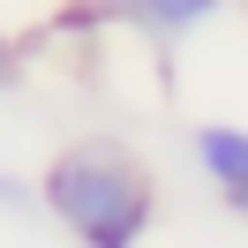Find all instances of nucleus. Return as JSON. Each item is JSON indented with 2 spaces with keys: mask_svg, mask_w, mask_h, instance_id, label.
I'll list each match as a JSON object with an SVG mask.
<instances>
[{
  "mask_svg": "<svg viewBox=\"0 0 248 248\" xmlns=\"http://www.w3.org/2000/svg\"><path fill=\"white\" fill-rule=\"evenodd\" d=\"M0 76H8V53H0Z\"/></svg>",
  "mask_w": 248,
  "mask_h": 248,
  "instance_id": "nucleus-6",
  "label": "nucleus"
},
{
  "mask_svg": "<svg viewBox=\"0 0 248 248\" xmlns=\"http://www.w3.org/2000/svg\"><path fill=\"white\" fill-rule=\"evenodd\" d=\"M46 203L83 248H136L158 218V188L136 151L121 143H76L46 166Z\"/></svg>",
  "mask_w": 248,
  "mask_h": 248,
  "instance_id": "nucleus-1",
  "label": "nucleus"
},
{
  "mask_svg": "<svg viewBox=\"0 0 248 248\" xmlns=\"http://www.w3.org/2000/svg\"><path fill=\"white\" fill-rule=\"evenodd\" d=\"M226 203H233V211L248 218V181H241V188H226Z\"/></svg>",
  "mask_w": 248,
  "mask_h": 248,
  "instance_id": "nucleus-4",
  "label": "nucleus"
},
{
  "mask_svg": "<svg viewBox=\"0 0 248 248\" xmlns=\"http://www.w3.org/2000/svg\"><path fill=\"white\" fill-rule=\"evenodd\" d=\"M98 8H128V0H98Z\"/></svg>",
  "mask_w": 248,
  "mask_h": 248,
  "instance_id": "nucleus-5",
  "label": "nucleus"
},
{
  "mask_svg": "<svg viewBox=\"0 0 248 248\" xmlns=\"http://www.w3.org/2000/svg\"><path fill=\"white\" fill-rule=\"evenodd\" d=\"M196 158H203V173H211L218 188H241L248 181V136H241V128H203Z\"/></svg>",
  "mask_w": 248,
  "mask_h": 248,
  "instance_id": "nucleus-2",
  "label": "nucleus"
},
{
  "mask_svg": "<svg viewBox=\"0 0 248 248\" xmlns=\"http://www.w3.org/2000/svg\"><path fill=\"white\" fill-rule=\"evenodd\" d=\"M128 8H136V23L143 31H196L203 16H218V8H226V0H128Z\"/></svg>",
  "mask_w": 248,
  "mask_h": 248,
  "instance_id": "nucleus-3",
  "label": "nucleus"
}]
</instances>
